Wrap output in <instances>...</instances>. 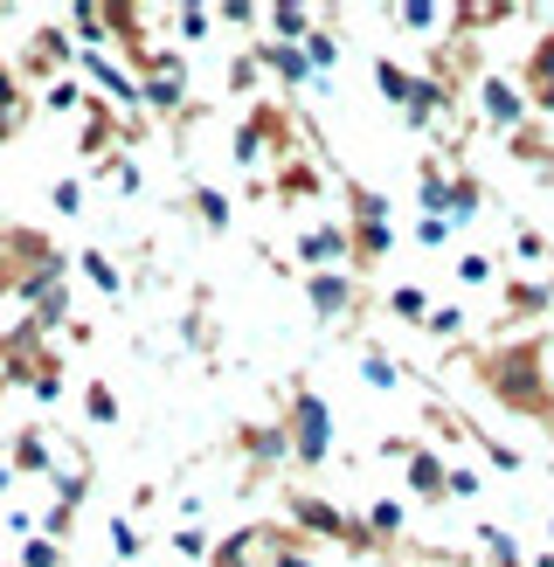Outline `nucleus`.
Instances as JSON below:
<instances>
[{"mask_svg":"<svg viewBox=\"0 0 554 567\" xmlns=\"http://www.w3.org/2000/svg\"><path fill=\"white\" fill-rule=\"evenodd\" d=\"M485 394L499 409H513L526 422H554V381H547V339H513V347L479 353Z\"/></svg>","mask_w":554,"mask_h":567,"instance_id":"nucleus-1","label":"nucleus"},{"mask_svg":"<svg viewBox=\"0 0 554 567\" xmlns=\"http://www.w3.org/2000/svg\"><path fill=\"white\" fill-rule=\"evenodd\" d=\"M277 415H285V430H291V464H298V471H326V464H332V436H340V422H332V402H326V394L298 374Z\"/></svg>","mask_w":554,"mask_h":567,"instance_id":"nucleus-2","label":"nucleus"},{"mask_svg":"<svg viewBox=\"0 0 554 567\" xmlns=\"http://www.w3.org/2000/svg\"><path fill=\"white\" fill-rule=\"evenodd\" d=\"M340 194H347V236H353V277H368L388 264V249H396V221H388V194L340 174Z\"/></svg>","mask_w":554,"mask_h":567,"instance_id":"nucleus-3","label":"nucleus"},{"mask_svg":"<svg viewBox=\"0 0 554 567\" xmlns=\"http://www.w3.org/2000/svg\"><path fill=\"white\" fill-rule=\"evenodd\" d=\"M285 526H298L312 547H332V540H340L347 554H381V540L368 533V519L340 513V505L319 498V492H285Z\"/></svg>","mask_w":554,"mask_h":567,"instance_id":"nucleus-4","label":"nucleus"},{"mask_svg":"<svg viewBox=\"0 0 554 567\" xmlns=\"http://www.w3.org/2000/svg\"><path fill=\"white\" fill-rule=\"evenodd\" d=\"M76 35H70V21H35V35L21 42V55H14V70H21V83H63V76H76Z\"/></svg>","mask_w":554,"mask_h":567,"instance_id":"nucleus-5","label":"nucleus"},{"mask_svg":"<svg viewBox=\"0 0 554 567\" xmlns=\"http://www.w3.org/2000/svg\"><path fill=\"white\" fill-rule=\"evenodd\" d=\"M471 104H479V125H485V132H499V138H520L526 125H534V104H526L520 76L485 70L479 83H471Z\"/></svg>","mask_w":554,"mask_h":567,"instance_id":"nucleus-6","label":"nucleus"},{"mask_svg":"<svg viewBox=\"0 0 554 567\" xmlns=\"http://www.w3.org/2000/svg\"><path fill=\"white\" fill-rule=\"evenodd\" d=\"M305 305H312L319 326H347L360 305H368V291H360L353 270H305Z\"/></svg>","mask_w":554,"mask_h":567,"instance_id":"nucleus-7","label":"nucleus"},{"mask_svg":"<svg viewBox=\"0 0 554 567\" xmlns=\"http://www.w3.org/2000/svg\"><path fill=\"white\" fill-rule=\"evenodd\" d=\"M229 450L249 464V477H270L277 464H291V430H285V415H270V422H243V430L229 436Z\"/></svg>","mask_w":554,"mask_h":567,"instance_id":"nucleus-8","label":"nucleus"},{"mask_svg":"<svg viewBox=\"0 0 554 567\" xmlns=\"http://www.w3.org/2000/svg\"><path fill=\"white\" fill-rule=\"evenodd\" d=\"M146 111L153 118H194V97H187V49H160V70L146 76Z\"/></svg>","mask_w":554,"mask_h":567,"instance_id":"nucleus-9","label":"nucleus"},{"mask_svg":"<svg viewBox=\"0 0 554 567\" xmlns=\"http://www.w3.org/2000/svg\"><path fill=\"white\" fill-rule=\"evenodd\" d=\"M298 264H305V270H353V236H347V215L305 221V229H298Z\"/></svg>","mask_w":554,"mask_h":567,"instance_id":"nucleus-10","label":"nucleus"},{"mask_svg":"<svg viewBox=\"0 0 554 567\" xmlns=\"http://www.w3.org/2000/svg\"><path fill=\"white\" fill-rule=\"evenodd\" d=\"M520 91H526V104H534V118L554 125V28H541L534 49H526V63H520Z\"/></svg>","mask_w":554,"mask_h":567,"instance_id":"nucleus-11","label":"nucleus"},{"mask_svg":"<svg viewBox=\"0 0 554 567\" xmlns=\"http://www.w3.org/2000/svg\"><path fill=\"white\" fill-rule=\"evenodd\" d=\"M249 49H257V63H264V76L277 83V91H312V83H319V70H312V55H305L298 42H249Z\"/></svg>","mask_w":554,"mask_h":567,"instance_id":"nucleus-12","label":"nucleus"},{"mask_svg":"<svg viewBox=\"0 0 554 567\" xmlns=\"http://www.w3.org/2000/svg\"><path fill=\"white\" fill-rule=\"evenodd\" d=\"M499 311H506V326L554 319V277H499Z\"/></svg>","mask_w":554,"mask_h":567,"instance_id":"nucleus-13","label":"nucleus"},{"mask_svg":"<svg viewBox=\"0 0 554 567\" xmlns=\"http://www.w3.org/2000/svg\"><path fill=\"white\" fill-rule=\"evenodd\" d=\"M402 485H409V498H423V505H451V464H443L437 443H423L402 464Z\"/></svg>","mask_w":554,"mask_h":567,"instance_id":"nucleus-14","label":"nucleus"},{"mask_svg":"<svg viewBox=\"0 0 554 567\" xmlns=\"http://www.w3.org/2000/svg\"><path fill=\"white\" fill-rule=\"evenodd\" d=\"M8 464H14V477H55V443H49V430L42 422H21V430L8 436Z\"/></svg>","mask_w":554,"mask_h":567,"instance_id":"nucleus-15","label":"nucleus"},{"mask_svg":"<svg viewBox=\"0 0 554 567\" xmlns=\"http://www.w3.org/2000/svg\"><path fill=\"white\" fill-rule=\"evenodd\" d=\"M264 554H270V519H264V526H236V533H222L208 567H264Z\"/></svg>","mask_w":554,"mask_h":567,"instance_id":"nucleus-16","label":"nucleus"},{"mask_svg":"<svg viewBox=\"0 0 554 567\" xmlns=\"http://www.w3.org/2000/svg\"><path fill=\"white\" fill-rule=\"evenodd\" d=\"M375 91L396 104V118L416 104V91H423V70H409V63H396V55H375Z\"/></svg>","mask_w":554,"mask_h":567,"instance_id":"nucleus-17","label":"nucleus"},{"mask_svg":"<svg viewBox=\"0 0 554 567\" xmlns=\"http://www.w3.org/2000/svg\"><path fill=\"white\" fill-rule=\"evenodd\" d=\"M506 146H513V159H526V174H534L541 187H554V132L534 118V125H526L520 138H506Z\"/></svg>","mask_w":554,"mask_h":567,"instance_id":"nucleus-18","label":"nucleus"},{"mask_svg":"<svg viewBox=\"0 0 554 567\" xmlns=\"http://www.w3.org/2000/svg\"><path fill=\"white\" fill-rule=\"evenodd\" d=\"M187 215L202 221L208 236H229V221H236V202H229V194H222V187H208V181H194V187H187Z\"/></svg>","mask_w":554,"mask_h":567,"instance_id":"nucleus-19","label":"nucleus"},{"mask_svg":"<svg viewBox=\"0 0 554 567\" xmlns=\"http://www.w3.org/2000/svg\"><path fill=\"white\" fill-rule=\"evenodd\" d=\"M416 202H423V215L451 221V166L443 159H416Z\"/></svg>","mask_w":554,"mask_h":567,"instance_id":"nucleus-20","label":"nucleus"},{"mask_svg":"<svg viewBox=\"0 0 554 567\" xmlns=\"http://www.w3.org/2000/svg\"><path fill=\"white\" fill-rule=\"evenodd\" d=\"M222 91L243 97V104H257V97H264V63H257V49H236L229 63H222Z\"/></svg>","mask_w":554,"mask_h":567,"instance_id":"nucleus-21","label":"nucleus"},{"mask_svg":"<svg viewBox=\"0 0 554 567\" xmlns=\"http://www.w3.org/2000/svg\"><path fill=\"white\" fill-rule=\"evenodd\" d=\"M76 270H83V284H91V291H104L111 305L125 298V270H119V257H111V249H76Z\"/></svg>","mask_w":554,"mask_h":567,"instance_id":"nucleus-22","label":"nucleus"},{"mask_svg":"<svg viewBox=\"0 0 554 567\" xmlns=\"http://www.w3.org/2000/svg\"><path fill=\"white\" fill-rule=\"evenodd\" d=\"M360 519H368V533L381 540V554H388V547H409V513H402V498H375Z\"/></svg>","mask_w":554,"mask_h":567,"instance_id":"nucleus-23","label":"nucleus"},{"mask_svg":"<svg viewBox=\"0 0 554 567\" xmlns=\"http://www.w3.org/2000/svg\"><path fill=\"white\" fill-rule=\"evenodd\" d=\"M388 319H402V326H416V332H423L430 326V311H437V298L423 291V284H388Z\"/></svg>","mask_w":554,"mask_h":567,"instance_id":"nucleus-24","label":"nucleus"},{"mask_svg":"<svg viewBox=\"0 0 554 567\" xmlns=\"http://www.w3.org/2000/svg\"><path fill=\"white\" fill-rule=\"evenodd\" d=\"M28 111H35V104L21 97V70H14V63H0V146H8V138L28 125Z\"/></svg>","mask_w":554,"mask_h":567,"instance_id":"nucleus-25","label":"nucleus"},{"mask_svg":"<svg viewBox=\"0 0 554 567\" xmlns=\"http://www.w3.org/2000/svg\"><path fill=\"white\" fill-rule=\"evenodd\" d=\"M479 547H485V554H479L485 567H534V554H526V547L513 540V533H506V526H492V519L479 526Z\"/></svg>","mask_w":554,"mask_h":567,"instance_id":"nucleus-26","label":"nucleus"},{"mask_svg":"<svg viewBox=\"0 0 554 567\" xmlns=\"http://www.w3.org/2000/svg\"><path fill=\"white\" fill-rule=\"evenodd\" d=\"M360 381H368L375 394H396V388H402V360L368 339V347H360Z\"/></svg>","mask_w":554,"mask_h":567,"instance_id":"nucleus-27","label":"nucleus"},{"mask_svg":"<svg viewBox=\"0 0 554 567\" xmlns=\"http://www.w3.org/2000/svg\"><path fill=\"white\" fill-rule=\"evenodd\" d=\"M270 194H277V202H312V194H319V166L312 159H285L277 181H270Z\"/></svg>","mask_w":554,"mask_h":567,"instance_id":"nucleus-28","label":"nucleus"},{"mask_svg":"<svg viewBox=\"0 0 554 567\" xmlns=\"http://www.w3.org/2000/svg\"><path fill=\"white\" fill-rule=\"evenodd\" d=\"M479 208H485V181L479 174H451V229H464V221H479Z\"/></svg>","mask_w":554,"mask_h":567,"instance_id":"nucleus-29","label":"nucleus"},{"mask_svg":"<svg viewBox=\"0 0 554 567\" xmlns=\"http://www.w3.org/2000/svg\"><path fill=\"white\" fill-rule=\"evenodd\" d=\"M119 415H125V402H119V388H111V381L83 388V422H91V430H119Z\"/></svg>","mask_w":554,"mask_h":567,"instance_id":"nucleus-30","label":"nucleus"},{"mask_svg":"<svg viewBox=\"0 0 554 567\" xmlns=\"http://www.w3.org/2000/svg\"><path fill=\"white\" fill-rule=\"evenodd\" d=\"M312 28H319V14H312V8H270V28H264V35H270V42H298V49H305V42H312Z\"/></svg>","mask_w":554,"mask_h":567,"instance_id":"nucleus-31","label":"nucleus"},{"mask_svg":"<svg viewBox=\"0 0 554 567\" xmlns=\"http://www.w3.org/2000/svg\"><path fill=\"white\" fill-rule=\"evenodd\" d=\"M63 21H70L76 49H104V42H111V14H104V8H91V0H83V8H70Z\"/></svg>","mask_w":554,"mask_h":567,"instance_id":"nucleus-32","label":"nucleus"},{"mask_svg":"<svg viewBox=\"0 0 554 567\" xmlns=\"http://www.w3.org/2000/svg\"><path fill=\"white\" fill-rule=\"evenodd\" d=\"M35 104L55 111V118H70V111H91V83H83V76H63V83H49Z\"/></svg>","mask_w":554,"mask_h":567,"instance_id":"nucleus-33","label":"nucleus"},{"mask_svg":"<svg viewBox=\"0 0 554 567\" xmlns=\"http://www.w3.org/2000/svg\"><path fill=\"white\" fill-rule=\"evenodd\" d=\"M91 174H98V181H111L119 194H146V166H138L132 153H111L104 166H91Z\"/></svg>","mask_w":554,"mask_h":567,"instance_id":"nucleus-34","label":"nucleus"},{"mask_svg":"<svg viewBox=\"0 0 554 567\" xmlns=\"http://www.w3.org/2000/svg\"><path fill=\"white\" fill-rule=\"evenodd\" d=\"M388 21H396V28H409V35H430L437 21L451 28V8H430V0H409V8H388Z\"/></svg>","mask_w":554,"mask_h":567,"instance_id":"nucleus-35","label":"nucleus"},{"mask_svg":"<svg viewBox=\"0 0 554 567\" xmlns=\"http://www.w3.org/2000/svg\"><path fill=\"white\" fill-rule=\"evenodd\" d=\"M138 554H146V533H138V519H111V560L119 567H138Z\"/></svg>","mask_w":554,"mask_h":567,"instance_id":"nucleus-36","label":"nucleus"},{"mask_svg":"<svg viewBox=\"0 0 554 567\" xmlns=\"http://www.w3.org/2000/svg\"><path fill=\"white\" fill-rule=\"evenodd\" d=\"M513 257H520V264H541V270L554 277V243L534 229V221H520V229H513Z\"/></svg>","mask_w":554,"mask_h":567,"instance_id":"nucleus-37","label":"nucleus"},{"mask_svg":"<svg viewBox=\"0 0 554 567\" xmlns=\"http://www.w3.org/2000/svg\"><path fill=\"white\" fill-rule=\"evenodd\" d=\"M166 28H174V35H181V42L194 49V42H208V35H215L222 21H215L208 8H174V14H166Z\"/></svg>","mask_w":554,"mask_h":567,"instance_id":"nucleus-38","label":"nucleus"},{"mask_svg":"<svg viewBox=\"0 0 554 567\" xmlns=\"http://www.w3.org/2000/svg\"><path fill=\"white\" fill-rule=\"evenodd\" d=\"M14 567H70V547H63V540H49V533H35V540H21Z\"/></svg>","mask_w":554,"mask_h":567,"instance_id":"nucleus-39","label":"nucleus"},{"mask_svg":"<svg viewBox=\"0 0 554 567\" xmlns=\"http://www.w3.org/2000/svg\"><path fill=\"white\" fill-rule=\"evenodd\" d=\"M166 554H181V560H215V540H208V526H174V533H166Z\"/></svg>","mask_w":554,"mask_h":567,"instance_id":"nucleus-40","label":"nucleus"},{"mask_svg":"<svg viewBox=\"0 0 554 567\" xmlns=\"http://www.w3.org/2000/svg\"><path fill=\"white\" fill-rule=\"evenodd\" d=\"M49 215H55V221H76V215H83V181H76V174L49 181Z\"/></svg>","mask_w":554,"mask_h":567,"instance_id":"nucleus-41","label":"nucleus"},{"mask_svg":"<svg viewBox=\"0 0 554 567\" xmlns=\"http://www.w3.org/2000/svg\"><path fill=\"white\" fill-rule=\"evenodd\" d=\"M305 55H312V70H319V83H326V70H340V35L319 21L312 28V42H305Z\"/></svg>","mask_w":554,"mask_h":567,"instance_id":"nucleus-42","label":"nucleus"},{"mask_svg":"<svg viewBox=\"0 0 554 567\" xmlns=\"http://www.w3.org/2000/svg\"><path fill=\"white\" fill-rule=\"evenodd\" d=\"M492 277H499V264L485 257V249H464V257H458V284H464V291H485Z\"/></svg>","mask_w":554,"mask_h":567,"instance_id":"nucleus-43","label":"nucleus"},{"mask_svg":"<svg viewBox=\"0 0 554 567\" xmlns=\"http://www.w3.org/2000/svg\"><path fill=\"white\" fill-rule=\"evenodd\" d=\"M464 326H471V311H464V305H437L423 332H430V339H464Z\"/></svg>","mask_w":554,"mask_h":567,"instance_id":"nucleus-44","label":"nucleus"},{"mask_svg":"<svg viewBox=\"0 0 554 567\" xmlns=\"http://www.w3.org/2000/svg\"><path fill=\"white\" fill-rule=\"evenodd\" d=\"M479 450H485V457H492L499 471H506V477H513V471H526V457H520L513 443H499V436H479Z\"/></svg>","mask_w":554,"mask_h":567,"instance_id":"nucleus-45","label":"nucleus"},{"mask_svg":"<svg viewBox=\"0 0 554 567\" xmlns=\"http://www.w3.org/2000/svg\"><path fill=\"white\" fill-rule=\"evenodd\" d=\"M451 236H458L451 221H437V215H416V243H423V249H443Z\"/></svg>","mask_w":554,"mask_h":567,"instance_id":"nucleus-46","label":"nucleus"},{"mask_svg":"<svg viewBox=\"0 0 554 567\" xmlns=\"http://www.w3.org/2000/svg\"><path fill=\"white\" fill-rule=\"evenodd\" d=\"M42 533H49V540H70V533H76V513H70V505H55V498H49V513H42Z\"/></svg>","mask_w":554,"mask_h":567,"instance_id":"nucleus-47","label":"nucleus"},{"mask_svg":"<svg viewBox=\"0 0 554 567\" xmlns=\"http://www.w3.org/2000/svg\"><path fill=\"white\" fill-rule=\"evenodd\" d=\"M181 339H187V347H208V298H194V311H187Z\"/></svg>","mask_w":554,"mask_h":567,"instance_id":"nucleus-48","label":"nucleus"},{"mask_svg":"<svg viewBox=\"0 0 554 567\" xmlns=\"http://www.w3.org/2000/svg\"><path fill=\"white\" fill-rule=\"evenodd\" d=\"M416 450H423V443H409V436H381V443H375V457H381V464H409Z\"/></svg>","mask_w":554,"mask_h":567,"instance_id":"nucleus-49","label":"nucleus"},{"mask_svg":"<svg viewBox=\"0 0 554 567\" xmlns=\"http://www.w3.org/2000/svg\"><path fill=\"white\" fill-rule=\"evenodd\" d=\"M464 498H479V471H471V464H451V505H464Z\"/></svg>","mask_w":554,"mask_h":567,"instance_id":"nucleus-50","label":"nucleus"},{"mask_svg":"<svg viewBox=\"0 0 554 567\" xmlns=\"http://www.w3.org/2000/svg\"><path fill=\"white\" fill-rule=\"evenodd\" d=\"M63 339H70V347H91L98 326H91V319H70V326H63Z\"/></svg>","mask_w":554,"mask_h":567,"instance_id":"nucleus-51","label":"nucleus"},{"mask_svg":"<svg viewBox=\"0 0 554 567\" xmlns=\"http://www.w3.org/2000/svg\"><path fill=\"white\" fill-rule=\"evenodd\" d=\"M8 492H14V464L0 457V513H8Z\"/></svg>","mask_w":554,"mask_h":567,"instance_id":"nucleus-52","label":"nucleus"},{"mask_svg":"<svg viewBox=\"0 0 554 567\" xmlns=\"http://www.w3.org/2000/svg\"><path fill=\"white\" fill-rule=\"evenodd\" d=\"M534 567H554V547H541V554H534Z\"/></svg>","mask_w":554,"mask_h":567,"instance_id":"nucleus-53","label":"nucleus"},{"mask_svg":"<svg viewBox=\"0 0 554 567\" xmlns=\"http://www.w3.org/2000/svg\"><path fill=\"white\" fill-rule=\"evenodd\" d=\"M547 547H554V513H547Z\"/></svg>","mask_w":554,"mask_h":567,"instance_id":"nucleus-54","label":"nucleus"},{"mask_svg":"<svg viewBox=\"0 0 554 567\" xmlns=\"http://www.w3.org/2000/svg\"><path fill=\"white\" fill-rule=\"evenodd\" d=\"M0 21H14V8H0Z\"/></svg>","mask_w":554,"mask_h":567,"instance_id":"nucleus-55","label":"nucleus"}]
</instances>
